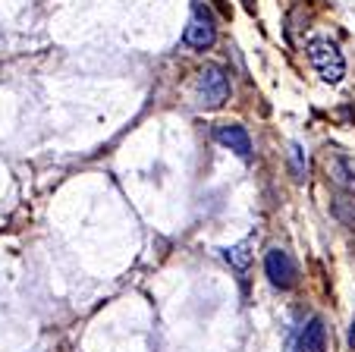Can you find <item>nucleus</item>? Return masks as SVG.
Segmentation results:
<instances>
[{"label": "nucleus", "instance_id": "nucleus-1", "mask_svg": "<svg viewBox=\"0 0 355 352\" xmlns=\"http://www.w3.org/2000/svg\"><path fill=\"white\" fill-rule=\"evenodd\" d=\"M309 60L315 67V73L321 76L327 85H336L346 76V57L330 38H311L309 41Z\"/></svg>", "mask_w": 355, "mask_h": 352}, {"label": "nucleus", "instance_id": "nucleus-2", "mask_svg": "<svg viewBox=\"0 0 355 352\" xmlns=\"http://www.w3.org/2000/svg\"><path fill=\"white\" fill-rule=\"evenodd\" d=\"M217 38V26H214V16H211V10L201 3V0H195L192 3V19H189L186 32H182V41H186L192 51H208L211 44H214Z\"/></svg>", "mask_w": 355, "mask_h": 352}, {"label": "nucleus", "instance_id": "nucleus-3", "mask_svg": "<svg viewBox=\"0 0 355 352\" xmlns=\"http://www.w3.org/2000/svg\"><path fill=\"white\" fill-rule=\"evenodd\" d=\"M198 94L205 107H220L230 98V76L223 67L208 63V67L198 73Z\"/></svg>", "mask_w": 355, "mask_h": 352}, {"label": "nucleus", "instance_id": "nucleus-4", "mask_svg": "<svg viewBox=\"0 0 355 352\" xmlns=\"http://www.w3.org/2000/svg\"><path fill=\"white\" fill-rule=\"evenodd\" d=\"M264 274L270 277V283H274L277 290H293L295 280H299V267H295L293 255H289L286 249H270V252L264 255Z\"/></svg>", "mask_w": 355, "mask_h": 352}, {"label": "nucleus", "instance_id": "nucleus-5", "mask_svg": "<svg viewBox=\"0 0 355 352\" xmlns=\"http://www.w3.org/2000/svg\"><path fill=\"white\" fill-rule=\"evenodd\" d=\"M327 176L346 192H355V158L349 154H334L327 158Z\"/></svg>", "mask_w": 355, "mask_h": 352}, {"label": "nucleus", "instance_id": "nucleus-6", "mask_svg": "<svg viewBox=\"0 0 355 352\" xmlns=\"http://www.w3.org/2000/svg\"><path fill=\"white\" fill-rule=\"evenodd\" d=\"M217 142H220L223 148H230V151H236L239 158H252V139H248V133L242 126H236V123L217 126Z\"/></svg>", "mask_w": 355, "mask_h": 352}, {"label": "nucleus", "instance_id": "nucleus-7", "mask_svg": "<svg viewBox=\"0 0 355 352\" xmlns=\"http://www.w3.org/2000/svg\"><path fill=\"white\" fill-rule=\"evenodd\" d=\"M299 349L302 352H324L327 349V327L321 318H311L299 333Z\"/></svg>", "mask_w": 355, "mask_h": 352}, {"label": "nucleus", "instance_id": "nucleus-8", "mask_svg": "<svg viewBox=\"0 0 355 352\" xmlns=\"http://www.w3.org/2000/svg\"><path fill=\"white\" fill-rule=\"evenodd\" d=\"M248 242H239V246H230V249H223V258L230 261V265L236 267V271H245L248 267V261H252V252H248Z\"/></svg>", "mask_w": 355, "mask_h": 352}, {"label": "nucleus", "instance_id": "nucleus-9", "mask_svg": "<svg viewBox=\"0 0 355 352\" xmlns=\"http://www.w3.org/2000/svg\"><path fill=\"white\" fill-rule=\"evenodd\" d=\"M289 164H293V176H295V180H305L309 160H305V151H302V145H289Z\"/></svg>", "mask_w": 355, "mask_h": 352}, {"label": "nucleus", "instance_id": "nucleus-10", "mask_svg": "<svg viewBox=\"0 0 355 352\" xmlns=\"http://www.w3.org/2000/svg\"><path fill=\"white\" fill-rule=\"evenodd\" d=\"M245 7H248V10H255V0H245Z\"/></svg>", "mask_w": 355, "mask_h": 352}]
</instances>
